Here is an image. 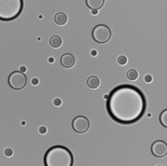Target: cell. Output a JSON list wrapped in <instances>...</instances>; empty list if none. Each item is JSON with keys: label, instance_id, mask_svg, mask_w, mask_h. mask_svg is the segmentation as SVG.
Returning <instances> with one entry per match:
<instances>
[{"label": "cell", "instance_id": "ffe728a7", "mask_svg": "<svg viewBox=\"0 0 167 166\" xmlns=\"http://www.w3.org/2000/svg\"><path fill=\"white\" fill-rule=\"evenodd\" d=\"M38 79L37 78H32V80H31V83L33 84V85H37L38 84Z\"/></svg>", "mask_w": 167, "mask_h": 166}, {"label": "cell", "instance_id": "6da1fadb", "mask_svg": "<svg viewBox=\"0 0 167 166\" xmlns=\"http://www.w3.org/2000/svg\"><path fill=\"white\" fill-rule=\"evenodd\" d=\"M106 109L113 121L123 125L133 124L144 116L147 101L142 90L136 86L121 84L108 94Z\"/></svg>", "mask_w": 167, "mask_h": 166}, {"label": "cell", "instance_id": "603a6c76", "mask_svg": "<svg viewBox=\"0 0 167 166\" xmlns=\"http://www.w3.org/2000/svg\"><path fill=\"white\" fill-rule=\"evenodd\" d=\"M49 63H54V59H53V58H49Z\"/></svg>", "mask_w": 167, "mask_h": 166}, {"label": "cell", "instance_id": "9c48e42d", "mask_svg": "<svg viewBox=\"0 0 167 166\" xmlns=\"http://www.w3.org/2000/svg\"><path fill=\"white\" fill-rule=\"evenodd\" d=\"M86 5L91 10H99L105 4V0H85Z\"/></svg>", "mask_w": 167, "mask_h": 166}, {"label": "cell", "instance_id": "d6986e66", "mask_svg": "<svg viewBox=\"0 0 167 166\" xmlns=\"http://www.w3.org/2000/svg\"><path fill=\"white\" fill-rule=\"evenodd\" d=\"M5 154H6V156H12L13 155V150L11 149H5Z\"/></svg>", "mask_w": 167, "mask_h": 166}, {"label": "cell", "instance_id": "30bf717a", "mask_svg": "<svg viewBox=\"0 0 167 166\" xmlns=\"http://www.w3.org/2000/svg\"><path fill=\"white\" fill-rule=\"evenodd\" d=\"M54 21L55 23L58 25V26H64L68 23V16L67 14H64L63 12H60V13H57L55 17H54Z\"/></svg>", "mask_w": 167, "mask_h": 166}, {"label": "cell", "instance_id": "5bb4252c", "mask_svg": "<svg viewBox=\"0 0 167 166\" xmlns=\"http://www.w3.org/2000/svg\"><path fill=\"white\" fill-rule=\"evenodd\" d=\"M159 121L164 128H167V110H164L159 115Z\"/></svg>", "mask_w": 167, "mask_h": 166}, {"label": "cell", "instance_id": "44dd1931", "mask_svg": "<svg viewBox=\"0 0 167 166\" xmlns=\"http://www.w3.org/2000/svg\"><path fill=\"white\" fill-rule=\"evenodd\" d=\"M26 70V67H21L20 71H21V73H25Z\"/></svg>", "mask_w": 167, "mask_h": 166}, {"label": "cell", "instance_id": "ba28073f", "mask_svg": "<svg viewBox=\"0 0 167 166\" xmlns=\"http://www.w3.org/2000/svg\"><path fill=\"white\" fill-rule=\"evenodd\" d=\"M61 64L66 69H71L75 64V57L70 53L64 54L61 57Z\"/></svg>", "mask_w": 167, "mask_h": 166}, {"label": "cell", "instance_id": "4fadbf2b", "mask_svg": "<svg viewBox=\"0 0 167 166\" xmlns=\"http://www.w3.org/2000/svg\"><path fill=\"white\" fill-rule=\"evenodd\" d=\"M127 78L129 79V80H132V81H134V80H137L138 79V77H139V73L136 70V69H129L128 71H127Z\"/></svg>", "mask_w": 167, "mask_h": 166}, {"label": "cell", "instance_id": "8fae6325", "mask_svg": "<svg viewBox=\"0 0 167 166\" xmlns=\"http://www.w3.org/2000/svg\"><path fill=\"white\" fill-rule=\"evenodd\" d=\"M100 83H101V81H100L99 77H97V76H90V77H88V79H87V85H88V87L90 89L99 88Z\"/></svg>", "mask_w": 167, "mask_h": 166}, {"label": "cell", "instance_id": "cb8c5ba5", "mask_svg": "<svg viewBox=\"0 0 167 166\" xmlns=\"http://www.w3.org/2000/svg\"><path fill=\"white\" fill-rule=\"evenodd\" d=\"M91 53H92L93 56H96V55H97V52H96V51H92Z\"/></svg>", "mask_w": 167, "mask_h": 166}, {"label": "cell", "instance_id": "277c9868", "mask_svg": "<svg viewBox=\"0 0 167 166\" xmlns=\"http://www.w3.org/2000/svg\"><path fill=\"white\" fill-rule=\"evenodd\" d=\"M92 37L94 41L100 44L107 43L112 37V31L111 28L106 25H97L93 28Z\"/></svg>", "mask_w": 167, "mask_h": 166}, {"label": "cell", "instance_id": "ac0fdd59", "mask_svg": "<svg viewBox=\"0 0 167 166\" xmlns=\"http://www.w3.org/2000/svg\"><path fill=\"white\" fill-rule=\"evenodd\" d=\"M39 133L42 134V135L46 134V133H47V128H46L45 126H41V127H39Z\"/></svg>", "mask_w": 167, "mask_h": 166}, {"label": "cell", "instance_id": "2e32d148", "mask_svg": "<svg viewBox=\"0 0 167 166\" xmlns=\"http://www.w3.org/2000/svg\"><path fill=\"white\" fill-rule=\"evenodd\" d=\"M144 80L146 81V82H148V83H150V82H151V81H152V76H151V75H150V74L145 75V77H144Z\"/></svg>", "mask_w": 167, "mask_h": 166}, {"label": "cell", "instance_id": "e0dca14e", "mask_svg": "<svg viewBox=\"0 0 167 166\" xmlns=\"http://www.w3.org/2000/svg\"><path fill=\"white\" fill-rule=\"evenodd\" d=\"M54 105H55L56 107H60V106L62 105V100H61L60 98H56V99L54 100Z\"/></svg>", "mask_w": 167, "mask_h": 166}, {"label": "cell", "instance_id": "9a60e30c", "mask_svg": "<svg viewBox=\"0 0 167 166\" xmlns=\"http://www.w3.org/2000/svg\"><path fill=\"white\" fill-rule=\"evenodd\" d=\"M127 58H126V56H123V55H121V56H119L118 58H117V63L120 64V66H125V64H127Z\"/></svg>", "mask_w": 167, "mask_h": 166}, {"label": "cell", "instance_id": "7402d4cb", "mask_svg": "<svg viewBox=\"0 0 167 166\" xmlns=\"http://www.w3.org/2000/svg\"><path fill=\"white\" fill-rule=\"evenodd\" d=\"M91 12H92V14H93V15H97V14H98V10H91Z\"/></svg>", "mask_w": 167, "mask_h": 166}, {"label": "cell", "instance_id": "5b68a950", "mask_svg": "<svg viewBox=\"0 0 167 166\" xmlns=\"http://www.w3.org/2000/svg\"><path fill=\"white\" fill-rule=\"evenodd\" d=\"M27 83L26 76L20 70L13 71L8 77V84L14 90H21L25 88Z\"/></svg>", "mask_w": 167, "mask_h": 166}, {"label": "cell", "instance_id": "3957f363", "mask_svg": "<svg viewBox=\"0 0 167 166\" xmlns=\"http://www.w3.org/2000/svg\"><path fill=\"white\" fill-rule=\"evenodd\" d=\"M24 0H0V21L16 20L24 10Z\"/></svg>", "mask_w": 167, "mask_h": 166}, {"label": "cell", "instance_id": "8992f818", "mask_svg": "<svg viewBox=\"0 0 167 166\" xmlns=\"http://www.w3.org/2000/svg\"><path fill=\"white\" fill-rule=\"evenodd\" d=\"M72 129L74 131L79 134H83L89 130L90 127V122L88 118L83 116V115H78V116L74 117L71 123Z\"/></svg>", "mask_w": 167, "mask_h": 166}, {"label": "cell", "instance_id": "d4e9b609", "mask_svg": "<svg viewBox=\"0 0 167 166\" xmlns=\"http://www.w3.org/2000/svg\"><path fill=\"white\" fill-rule=\"evenodd\" d=\"M157 166H161V165H157Z\"/></svg>", "mask_w": 167, "mask_h": 166}, {"label": "cell", "instance_id": "52a82bcc", "mask_svg": "<svg viewBox=\"0 0 167 166\" xmlns=\"http://www.w3.org/2000/svg\"><path fill=\"white\" fill-rule=\"evenodd\" d=\"M150 151L154 156L161 158L167 154V144L162 140H157L152 143L150 147Z\"/></svg>", "mask_w": 167, "mask_h": 166}, {"label": "cell", "instance_id": "7c38bea8", "mask_svg": "<svg viewBox=\"0 0 167 166\" xmlns=\"http://www.w3.org/2000/svg\"><path fill=\"white\" fill-rule=\"evenodd\" d=\"M49 43H50V45L52 46L53 48H60L63 44V40L61 38V36H59V35H53L52 37L50 38L49 40Z\"/></svg>", "mask_w": 167, "mask_h": 166}, {"label": "cell", "instance_id": "7a4b0ae2", "mask_svg": "<svg viewBox=\"0 0 167 166\" xmlns=\"http://www.w3.org/2000/svg\"><path fill=\"white\" fill-rule=\"evenodd\" d=\"M43 163L44 166H74V156L66 146L56 145L46 150Z\"/></svg>", "mask_w": 167, "mask_h": 166}]
</instances>
